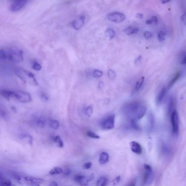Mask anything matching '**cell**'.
<instances>
[{
  "instance_id": "5",
  "label": "cell",
  "mask_w": 186,
  "mask_h": 186,
  "mask_svg": "<svg viewBox=\"0 0 186 186\" xmlns=\"http://www.w3.org/2000/svg\"><path fill=\"white\" fill-rule=\"evenodd\" d=\"M171 121L174 135H177L179 131V123L178 113L176 110H174L171 115Z\"/></svg>"
},
{
  "instance_id": "13",
  "label": "cell",
  "mask_w": 186,
  "mask_h": 186,
  "mask_svg": "<svg viewBox=\"0 0 186 186\" xmlns=\"http://www.w3.org/2000/svg\"><path fill=\"white\" fill-rule=\"evenodd\" d=\"M152 171H145L144 174V182L145 184H150L153 179V173Z\"/></svg>"
},
{
  "instance_id": "14",
  "label": "cell",
  "mask_w": 186,
  "mask_h": 186,
  "mask_svg": "<svg viewBox=\"0 0 186 186\" xmlns=\"http://www.w3.org/2000/svg\"><path fill=\"white\" fill-rule=\"evenodd\" d=\"M109 160V155L107 153L104 152L101 153L99 159V161L101 164H107Z\"/></svg>"
},
{
  "instance_id": "22",
  "label": "cell",
  "mask_w": 186,
  "mask_h": 186,
  "mask_svg": "<svg viewBox=\"0 0 186 186\" xmlns=\"http://www.w3.org/2000/svg\"><path fill=\"white\" fill-rule=\"evenodd\" d=\"M54 142L56 143L57 146L59 148H62L64 147V143L60 136H57L53 139Z\"/></svg>"
},
{
  "instance_id": "3",
  "label": "cell",
  "mask_w": 186,
  "mask_h": 186,
  "mask_svg": "<svg viewBox=\"0 0 186 186\" xmlns=\"http://www.w3.org/2000/svg\"><path fill=\"white\" fill-rule=\"evenodd\" d=\"M16 73L17 76L24 82L26 83L27 81H29V83L34 86H37V81L32 73L24 69H18Z\"/></svg>"
},
{
  "instance_id": "31",
  "label": "cell",
  "mask_w": 186,
  "mask_h": 186,
  "mask_svg": "<svg viewBox=\"0 0 186 186\" xmlns=\"http://www.w3.org/2000/svg\"><path fill=\"white\" fill-rule=\"evenodd\" d=\"M32 68L35 70L40 71L41 69V66L37 62L35 61L32 64Z\"/></svg>"
},
{
  "instance_id": "40",
  "label": "cell",
  "mask_w": 186,
  "mask_h": 186,
  "mask_svg": "<svg viewBox=\"0 0 186 186\" xmlns=\"http://www.w3.org/2000/svg\"><path fill=\"white\" fill-rule=\"evenodd\" d=\"M121 180V177L120 176H118L116 177L114 179V180L113 181V185H117L120 181Z\"/></svg>"
},
{
  "instance_id": "15",
  "label": "cell",
  "mask_w": 186,
  "mask_h": 186,
  "mask_svg": "<svg viewBox=\"0 0 186 186\" xmlns=\"http://www.w3.org/2000/svg\"><path fill=\"white\" fill-rule=\"evenodd\" d=\"M175 100L173 97H170L168 100L167 110L169 115L173 112L175 107Z\"/></svg>"
},
{
  "instance_id": "9",
  "label": "cell",
  "mask_w": 186,
  "mask_h": 186,
  "mask_svg": "<svg viewBox=\"0 0 186 186\" xmlns=\"http://www.w3.org/2000/svg\"><path fill=\"white\" fill-rule=\"evenodd\" d=\"M130 147L132 151L135 154H142V147L138 142L135 141L132 142L130 143Z\"/></svg>"
},
{
  "instance_id": "36",
  "label": "cell",
  "mask_w": 186,
  "mask_h": 186,
  "mask_svg": "<svg viewBox=\"0 0 186 186\" xmlns=\"http://www.w3.org/2000/svg\"><path fill=\"white\" fill-rule=\"evenodd\" d=\"M1 115L5 120H8L9 119V114L6 111H2L1 113Z\"/></svg>"
},
{
  "instance_id": "44",
  "label": "cell",
  "mask_w": 186,
  "mask_h": 186,
  "mask_svg": "<svg viewBox=\"0 0 186 186\" xmlns=\"http://www.w3.org/2000/svg\"><path fill=\"white\" fill-rule=\"evenodd\" d=\"M153 23H157L158 22V19L157 17L153 16L151 19Z\"/></svg>"
},
{
  "instance_id": "23",
  "label": "cell",
  "mask_w": 186,
  "mask_h": 186,
  "mask_svg": "<svg viewBox=\"0 0 186 186\" xmlns=\"http://www.w3.org/2000/svg\"><path fill=\"white\" fill-rule=\"evenodd\" d=\"M63 172V170L62 169L58 167H55L52 169L49 172V174L50 175H55L60 174Z\"/></svg>"
},
{
  "instance_id": "42",
  "label": "cell",
  "mask_w": 186,
  "mask_h": 186,
  "mask_svg": "<svg viewBox=\"0 0 186 186\" xmlns=\"http://www.w3.org/2000/svg\"><path fill=\"white\" fill-rule=\"evenodd\" d=\"M144 36L146 39H148L152 37V34L149 31H145L144 33Z\"/></svg>"
},
{
  "instance_id": "7",
  "label": "cell",
  "mask_w": 186,
  "mask_h": 186,
  "mask_svg": "<svg viewBox=\"0 0 186 186\" xmlns=\"http://www.w3.org/2000/svg\"><path fill=\"white\" fill-rule=\"evenodd\" d=\"M107 18L111 21L118 23L126 19V16L119 12H114L108 14L107 15Z\"/></svg>"
},
{
  "instance_id": "48",
  "label": "cell",
  "mask_w": 186,
  "mask_h": 186,
  "mask_svg": "<svg viewBox=\"0 0 186 186\" xmlns=\"http://www.w3.org/2000/svg\"><path fill=\"white\" fill-rule=\"evenodd\" d=\"M104 86V83L103 82H102V81H101V82L99 83L98 85L99 88L100 89H102L103 87Z\"/></svg>"
},
{
  "instance_id": "37",
  "label": "cell",
  "mask_w": 186,
  "mask_h": 186,
  "mask_svg": "<svg viewBox=\"0 0 186 186\" xmlns=\"http://www.w3.org/2000/svg\"><path fill=\"white\" fill-rule=\"evenodd\" d=\"M84 177V175H76L74 177V180L76 182L79 183V182Z\"/></svg>"
},
{
  "instance_id": "49",
  "label": "cell",
  "mask_w": 186,
  "mask_h": 186,
  "mask_svg": "<svg viewBox=\"0 0 186 186\" xmlns=\"http://www.w3.org/2000/svg\"><path fill=\"white\" fill-rule=\"evenodd\" d=\"M49 186H58V184L55 182H52Z\"/></svg>"
},
{
  "instance_id": "27",
  "label": "cell",
  "mask_w": 186,
  "mask_h": 186,
  "mask_svg": "<svg viewBox=\"0 0 186 186\" xmlns=\"http://www.w3.org/2000/svg\"><path fill=\"white\" fill-rule=\"evenodd\" d=\"M89 182L90 181L89 180L88 177L84 176L79 183L81 186H86L88 185V182Z\"/></svg>"
},
{
  "instance_id": "1",
  "label": "cell",
  "mask_w": 186,
  "mask_h": 186,
  "mask_svg": "<svg viewBox=\"0 0 186 186\" xmlns=\"http://www.w3.org/2000/svg\"><path fill=\"white\" fill-rule=\"evenodd\" d=\"M147 111L145 104L138 101L128 102L122 108L123 112L129 120L136 121L143 117Z\"/></svg>"
},
{
  "instance_id": "29",
  "label": "cell",
  "mask_w": 186,
  "mask_h": 186,
  "mask_svg": "<svg viewBox=\"0 0 186 186\" xmlns=\"http://www.w3.org/2000/svg\"><path fill=\"white\" fill-rule=\"evenodd\" d=\"M103 75V72L102 71L99 70H95L93 73V76L95 78H99L102 76Z\"/></svg>"
},
{
  "instance_id": "50",
  "label": "cell",
  "mask_w": 186,
  "mask_h": 186,
  "mask_svg": "<svg viewBox=\"0 0 186 186\" xmlns=\"http://www.w3.org/2000/svg\"><path fill=\"white\" fill-rule=\"evenodd\" d=\"M141 59V56H139L138 57V58L136 60L135 63H137L139 62L140 61Z\"/></svg>"
},
{
  "instance_id": "39",
  "label": "cell",
  "mask_w": 186,
  "mask_h": 186,
  "mask_svg": "<svg viewBox=\"0 0 186 186\" xmlns=\"http://www.w3.org/2000/svg\"><path fill=\"white\" fill-rule=\"evenodd\" d=\"M36 125L38 127L43 128L44 126V123L41 120H39L36 121Z\"/></svg>"
},
{
  "instance_id": "46",
  "label": "cell",
  "mask_w": 186,
  "mask_h": 186,
  "mask_svg": "<svg viewBox=\"0 0 186 186\" xmlns=\"http://www.w3.org/2000/svg\"><path fill=\"white\" fill-rule=\"evenodd\" d=\"M181 20L182 21V22L184 23L185 24L186 23V15L185 13H184L182 15L180 18Z\"/></svg>"
},
{
  "instance_id": "38",
  "label": "cell",
  "mask_w": 186,
  "mask_h": 186,
  "mask_svg": "<svg viewBox=\"0 0 186 186\" xmlns=\"http://www.w3.org/2000/svg\"><path fill=\"white\" fill-rule=\"evenodd\" d=\"M92 163L91 162H88L85 163V164L83 165L82 167L83 169H88L91 168L92 166Z\"/></svg>"
},
{
  "instance_id": "32",
  "label": "cell",
  "mask_w": 186,
  "mask_h": 186,
  "mask_svg": "<svg viewBox=\"0 0 186 186\" xmlns=\"http://www.w3.org/2000/svg\"><path fill=\"white\" fill-rule=\"evenodd\" d=\"M51 127L53 129L57 130L59 127V123L56 120H53L51 122Z\"/></svg>"
},
{
  "instance_id": "11",
  "label": "cell",
  "mask_w": 186,
  "mask_h": 186,
  "mask_svg": "<svg viewBox=\"0 0 186 186\" xmlns=\"http://www.w3.org/2000/svg\"><path fill=\"white\" fill-rule=\"evenodd\" d=\"M24 179L29 184H39L44 182V180L42 179L31 176L25 177H24Z\"/></svg>"
},
{
  "instance_id": "20",
  "label": "cell",
  "mask_w": 186,
  "mask_h": 186,
  "mask_svg": "<svg viewBox=\"0 0 186 186\" xmlns=\"http://www.w3.org/2000/svg\"><path fill=\"white\" fill-rule=\"evenodd\" d=\"M139 30V29L137 28L129 27L125 29L124 32L127 35H130L136 33L138 32Z\"/></svg>"
},
{
  "instance_id": "54",
  "label": "cell",
  "mask_w": 186,
  "mask_h": 186,
  "mask_svg": "<svg viewBox=\"0 0 186 186\" xmlns=\"http://www.w3.org/2000/svg\"><path fill=\"white\" fill-rule=\"evenodd\" d=\"M128 186H135V183L134 182H132Z\"/></svg>"
},
{
  "instance_id": "21",
  "label": "cell",
  "mask_w": 186,
  "mask_h": 186,
  "mask_svg": "<svg viewBox=\"0 0 186 186\" xmlns=\"http://www.w3.org/2000/svg\"><path fill=\"white\" fill-rule=\"evenodd\" d=\"M20 138L22 140L26 141L30 145H32L33 141V139L31 135L27 134H23L21 135Z\"/></svg>"
},
{
  "instance_id": "34",
  "label": "cell",
  "mask_w": 186,
  "mask_h": 186,
  "mask_svg": "<svg viewBox=\"0 0 186 186\" xmlns=\"http://www.w3.org/2000/svg\"><path fill=\"white\" fill-rule=\"evenodd\" d=\"M12 176L14 179L17 182L19 183H21V178L20 175L17 174V173H12Z\"/></svg>"
},
{
  "instance_id": "52",
  "label": "cell",
  "mask_w": 186,
  "mask_h": 186,
  "mask_svg": "<svg viewBox=\"0 0 186 186\" xmlns=\"http://www.w3.org/2000/svg\"><path fill=\"white\" fill-rule=\"evenodd\" d=\"M11 110L14 113H16L17 112V109L14 107H12L11 108Z\"/></svg>"
},
{
  "instance_id": "8",
  "label": "cell",
  "mask_w": 186,
  "mask_h": 186,
  "mask_svg": "<svg viewBox=\"0 0 186 186\" xmlns=\"http://www.w3.org/2000/svg\"><path fill=\"white\" fill-rule=\"evenodd\" d=\"M27 1H16L11 4L10 6V10L11 11L17 12L21 10L27 4Z\"/></svg>"
},
{
  "instance_id": "12",
  "label": "cell",
  "mask_w": 186,
  "mask_h": 186,
  "mask_svg": "<svg viewBox=\"0 0 186 186\" xmlns=\"http://www.w3.org/2000/svg\"><path fill=\"white\" fill-rule=\"evenodd\" d=\"M0 94L7 100H9L10 98H14V91L6 90H1L0 91Z\"/></svg>"
},
{
  "instance_id": "28",
  "label": "cell",
  "mask_w": 186,
  "mask_h": 186,
  "mask_svg": "<svg viewBox=\"0 0 186 186\" xmlns=\"http://www.w3.org/2000/svg\"><path fill=\"white\" fill-rule=\"evenodd\" d=\"M93 105H90L87 107L86 110V114L89 117H90L93 114Z\"/></svg>"
},
{
  "instance_id": "30",
  "label": "cell",
  "mask_w": 186,
  "mask_h": 186,
  "mask_svg": "<svg viewBox=\"0 0 186 186\" xmlns=\"http://www.w3.org/2000/svg\"><path fill=\"white\" fill-rule=\"evenodd\" d=\"M180 63L182 64H186V54L185 51L182 52L180 58Z\"/></svg>"
},
{
  "instance_id": "6",
  "label": "cell",
  "mask_w": 186,
  "mask_h": 186,
  "mask_svg": "<svg viewBox=\"0 0 186 186\" xmlns=\"http://www.w3.org/2000/svg\"><path fill=\"white\" fill-rule=\"evenodd\" d=\"M115 116L112 114L104 119L101 123L102 129L104 130H110L114 128V126Z\"/></svg>"
},
{
  "instance_id": "43",
  "label": "cell",
  "mask_w": 186,
  "mask_h": 186,
  "mask_svg": "<svg viewBox=\"0 0 186 186\" xmlns=\"http://www.w3.org/2000/svg\"><path fill=\"white\" fill-rule=\"evenodd\" d=\"M41 100L43 101V102H48V97L45 94H42L41 95Z\"/></svg>"
},
{
  "instance_id": "33",
  "label": "cell",
  "mask_w": 186,
  "mask_h": 186,
  "mask_svg": "<svg viewBox=\"0 0 186 186\" xmlns=\"http://www.w3.org/2000/svg\"><path fill=\"white\" fill-rule=\"evenodd\" d=\"M87 134L88 137L93 139H99L100 137V136L98 135H97L96 134L91 131H88L87 133Z\"/></svg>"
},
{
  "instance_id": "26",
  "label": "cell",
  "mask_w": 186,
  "mask_h": 186,
  "mask_svg": "<svg viewBox=\"0 0 186 186\" xmlns=\"http://www.w3.org/2000/svg\"><path fill=\"white\" fill-rule=\"evenodd\" d=\"M106 34L109 39H111L115 35V32L112 29H108L106 31Z\"/></svg>"
},
{
  "instance_id": "16",
  "label": "cell",
  "mask_w": 186,
  "mask_h": 186,
  "mask_svg": "<svg viewBox=\"0 0 186 186\" xmlns=\"http://www.w3.org/2000/svg\"><path fill=\"white\" fill-rule=\"evenodd\" d=\"M181 75V73L180 72H177L175 74L174 76H173L172 79L170 81L169 83L168 84V90H169L172 87L174 84L175 82L178 81L179 78H180Z\"/></svg>"
},
{
  "instance_id": "47",
  "label": "cell",
  "mask_w": 186,
  "mask_h": 186,
  "mask_svg": "<svg viewBox=\"0 0 186 186\" xmlns=\"http://www.w3.org/2000/svg\"><path fill=\"white\" fill-rule=\"evenodd\" d=\"M136 16L137 18L142 19L143 18V15L142 14H136Z\"/></svg>"
},
{
  "instance_id": "4",
  "label": "cell",
  "mask_w": 186,
  "mask_h": 186,
  "mask_svg": "<svg viewBox=\"0 0 186 186\" xmlns=\"http://www.w3.org/2000/svg\"><path fill=\"white\" fill-rule=\"evenodd\" d=\"M14 98L19 102L22 103H27L32 100L30 94L24 91H14Z\"/></svg>"
},
{
  "instance_id": "35",
  "label": "cell",
  "mask_w": 186,
  "mask_h": 186,
  "mask_svg": "<svg viewBox=\"0 0 186 186\" xmlns=\"http://www.w3.org/2000/svg\"><path fill=\"white\" fill-rule=\"evenodd\" d=\"M108 78L111 80L114 79L115 77V73L112 69H109L108 72Z\"/></svg>"
},
{
  "instance_id": "19",
  "label": "cell",
  "mask_w": 186,
  "mask_h": 186,
  "mask_svg": "<svg viewBox=\"0 0 186 186\" xmlns=\"http://www.w3.org/2000/svg\"><path fill=\"white\" fill-rule=\"evenodd\" d=\"M108 179L106 177H102L97 182L96 186H107Z\"/></svg>"
},
{
  "instance_id": "51",
  "label": "cell",
  "mask_w": 186,
  "mask_h": 186,
  "mask_svg": "<svg viewBox=\"0 0 186 186\" xmlns=\"http://www.w3.org/2000/svg\"><path fill=\"white\" fill-rule=\"evenodd\" d=\"M146 23L147 25H151V24H153L152 21L150 20H147L146 22Z\"/></svg>"
},
{
  "instance_id": "53",
  "label": "cell",
  "mask_w": 186,
  "mask_h": 186,
  "mask_svg": "<svg viewBox=\"0 0 186 186\" xmlns=\"http://www.w3.org/2000/svg\"><path fill=\"white\" fill-rule=\"evenodd\" d=\"M29 186H40L39 184H29Z\"/></svg>"
},
{
  "instance_id": "45",
  "label": "cell",
  "mask_w": 186,
  "mask_h": 186,
  "mask_svg": "<svg viewBox=\"0 0 186 186\" xmlns=\"http://www.w3.org/2000/svg\"><path fill=\"white\" fill-rule=\"evenodd\" d=\"M71 173V170L69 168L67 169L64 172V174L66 175H69Z\"/></svg>"
},
{
  "instance_id": "56",
  "label": "cell",
  "mask_w": 186,
  "mask_h": 186,
  "mask_svg": "<svg viewBox=\"0 0 186 186\" xmlns=\"http://www.w3.org/2000/svg\"><path fill=\"white\" fill-rule=\"evenodd\" d=\"M12 186H16L15 185H14V184H13V185H12Z\"/></svg>"
},
{
  "instance_id": "55",
  "label": "cell",
  "mask_w": 186,
  "mask_h": 186,
  "mask_svg": "<svg viewBox=\"0 0 186 186\" xmlns=\"http://www.w3.org/2000/svg\"><path fill=\"white\" fill-rule=\"evenodd\" d=\"M169 1H162V3H166L167 2H169Z\"/></svg>"
},
{
  "instance_id": "10",
  "label": "cell",
  "mask_w": 186,
  "mask_h": 186,
  "mask_svg": "<svg viewBox=\"0 0 186 186\" xmlns=\"http://www.w3.org/2000/svg\"><path fill=\"white\" fill-rule=\"evenodd\" d=\"M85 19V17L84 16H82L78 20H74L71 24L72 27L76 30L80 29L84 25Z\"/></svg>"
},
{
  "instance_id": "41",
  "label": "cell",
  "mask_w": 186,
  "mask_h": 186,
  "mask_svg": "<svg viewBox=\"0 0 186 186\" xmlns=\"http://www.w3.org/2000/svg\"><path fill=\"white\" fill-rule=\"evenodd\" d=\"M144 167L145 171H152V168L150 165L147 164H145L144 165Z\"/></svg>"
},
{
  "instance_id": "24",
  "label": "cell",
  "mask_w": 186,
  "mask_h": 186,
  "mask_svg": "<svg viewBox=\"0 0 186 186\" xmlns=\"http://www.w3.org/2000/svg\"><path fill=\"white\" fill-rule=\"evenodd\" d=\"M144 81V77H142L141 79L137 81L136 84L135 88V92H138L139 90H140L141 88L142 87V85H143Z\"/></svg>"
},
{
  "instance_id": "17",
  "label": "cell",
  "mask_w": 186,
  "mask_h": 186,
  "mask_svg": "<svg viewBox=\"0 0 186 186\" xmlns=\"http://www.w3.org/2000/svg\"><path fill=\"white\" fill-rule=\"evenodd\" d=\"M166 88L165 87H163L161 91L160 92L158 96L157 99V102L158 104H160L162 102L165 96H166Z\"/></svg>"
},
{
  "instance_id": "18",
  "label": "cell",
  "mask_w": 186,
  "mask_h": 186,
  "mask_svg": "<svg viewBox=\"0 0 186 186\" xmlns=\"http://www.w3.org/2000/svg\"><path fill=\"white\" fill-rule=\"evenodd\" d=\"M148 120V129L149 131H151L154 129V118L152 113L149 114Z\"/></svg>"
},
{
  "instance_id": "2",
  "label": "cell",
  "mask_w": 186,
  "mask_h": 186,
  "mask_svg": "<svg viewBox=\"0 0 186 186\" xmlns=\"http://www.w3.org/2000/svg\"><path fill=\"white\" fill-rule=\"evenodd\" d=\"M0 59L18 63L23 60V52L15 48H5L0 50Z\"/></svg>"
},
{
  "instance_id": "25",
  "label": "cell",
  "mask_w": 186,
  "mask_h": 186,
  "mask_svg": "<svg viewBox=\"0 0 186 186\" xmlns=\"http://www.w3.org/2000/svg\"><path fill=\"white\" fill-rule=\"evenodd\" d=\"M166 33L163 31H160L158 34L157 38L159 41H164L166 39Z\"/></svg>"
}]
</instances>
